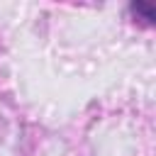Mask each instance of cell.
Listing matches in <instances>:
<instances>
[{
	"label": "cell",
	"mask_w": 156,
	"mask_h": 156,
	"mask_svg": "<svg viewBox=\"0 0 156 156\" xmlns=\"http://www.w3.org/2000/svg\"><path fill=\"white\" fill-rule=\"evenodd\" d=\"M129 10H132V15H134V17H139L146 27H151V24H154V7H151V5H146V2H132V5H129Z\"/></svg>",
	"instance_id": "cell-1"
}]
</instances>
